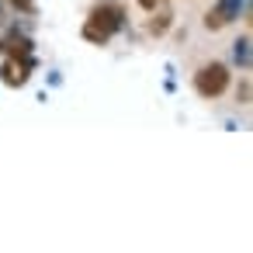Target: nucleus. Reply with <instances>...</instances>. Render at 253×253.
Returning a JSON list of instances; mask_svg holds the SVG:
<instances>
[{
    "label": "nucleus",
    "mask_w": 253,
    "mask_h": 253,
    "mask_svg": "<svg viewBox=\"0 0 253 253\" xmlns=\"http://www.w3.org/2000/svg\"><path fill=\"white\" fill-rule=\"evenodd\" d=\"M122 25H125V7L115 4V0H104V4H97V7L90 11V18H87V25H84V39L104 45Z\"/></svg>",
    "instance_id": "1"
},
{
    "label": "nucleus",
    "mask_w": 253,
    "mask_h": 253,
    "mask_svg": "<svg viewBox=\"0 0 253 253\" xmlns=\"http://www.w3.org/2000/svg\"><path fill=\"white\" fill-rule=\"evenodd\" d=\"M194 87H198V94H205V97H218V94L229 87V70H225L222 63L201 66V70L194 73Z\"/></svg>",
    "instance_id": "2"
},
{
    "label": "nucleus",
    "mask_w": 253,
    "mask_h": 253,
    "mask_svg": "<svg viewBox=\"0 0 253 253\" xmlns=\"http://www.w3.org/2000/svg\"><path fill=\"white\" fill-rule=\"evenodd\" d=\"M28 73H32V59H21V56H11V59L4 63V70H0V77H4L7 87L28 84Z\"/></svg>",
    "instance_id": "3"
},
{
    "label": "nucleus",
    "mask_w": 253,
    "mask_h": 253,
    "mask_svg": "<svg viewBox=\"0 0 253 253\" xmlns=\"http://www.w3.org/2000/svg\"><path fill=\"white\" fill-rule=\"evenodd\" d=\"M0 49H7V56H21V59H32V42L25 35H11L7 45H0Z\"/></svg>",
    "instance_id": "4"
},
{
    "label": "nucleus",
    "mask_w": 253,
    "mask_h": 253,
    "mask_svg": "<svg viewBox=\"0 0 253 253\" xmlns=\"http://www.w3.org/2000/svg\"><path fill=\"white\" fill-rule=\"evenodd\" d=\"M229 14H232V4H222V7H215V11L205 18V25H208V28H222V25L229 21Z\"/></svg>",
    "instance_id": "5"
},
{
    "label": "nucleus",
    "mask_w": 253,
    "mask_h": 253,
    "mask_svg": "<svg viewBox=\"0 0 253 253\" xmlns=\"http://www.w3.org/2000/svg\"><path fill=\"white\" fill-rule=\"evenodd\" d=\"M11 4H14L21 14H35V0H11Z\"/></svg>",
    "instance_id": "6"
},
{
    "label": "nucleus",
    "mask_w": 253,
    "mask_h": 253,
    "mask_svg": "<svg viewBox=\"0 0 253 253\" xmlns=\"http://www.w3.org/2000/svg\"><path fill=\"white\" fill-rule=\"evenodd\" d=\"M139 4H142V7H146V11H156V7H160V4H163V0H139Z\"/></svg>",
    "instance_id": "7"
}]
</instances>
